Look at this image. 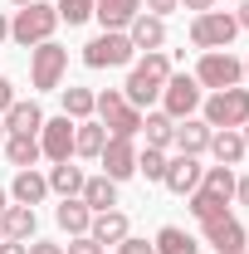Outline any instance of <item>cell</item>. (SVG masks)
Wrapping results in <instances>:
<instances>
[{
  "instance_id": "6da1fadb",
  "label": "cell",
  "mask_w": 249,
  "mask_h": 254,
  "mask_svg": "<svg viewBox=\"0 0 249 254\" xmlns=\"http://www.w3.org/2000/svg\"><path fill=\"white\" fill-rule=\"evenodd\" d=\"M166 78H171V54L166 49H152L147 59L132 64V73H127V83H123V98L132 108H152L156 98H161V83Z\"/></svg>"
},
{
  "instance_id": "7a4b0ae2",
  "label": "cell",
  "mask_w": 249,
  "mask_h": 254,
  "mask_svg": "<svg viewBox=\"0 0 249 254\" xmlns=\"http://www.w3.org/2000/svg\"><path fill=\"white\" fill-rule=\"evenodd\" d=\"M54 30H59V10H54V5H44V0L20 5V10H15V20H10V39H15L20 49H34V44L54 39Z\"/></svg>"
},
{
  "instance_id": "3957f363",
  "label": "cell",
  "mask_w": 249,
  "mask_h": 254,
  "mask_svg": "<svg viewBox=\"0 0 249 254\" xmlns=\"http://www.w3.org/2000/svg\"><path fill=\"white\" fill-rule=\"evenodd\" d=\"M93 113H98V123L108 127V137H137V132H142V108H132L118 88L98 93L93 98Z\"/></svg>"
},
{
  "instance_id": "277c9868",
  "label": "cell",
  "mask_w": 249,
  "mask_h": 254,
  "mask_svg": "<svg viewBox=\"0 0 249 254\" xmlns=\"http://www.w3.org/2000/svg\"><path fill=\"white\" fill-rule=\"evenodd\" d=\"M63 73H68V49L54 44V39H44V44H34L30 49V83L39 93H54L63 83Z\"/></svg>"
},
{
  "instance_id": "5b68a950",
  "label": "cell",
  "mask_w": 249,
  "mask_h": 254,
  "mask_svg": "<svg viewBox=\"0 0 249 254\" xmlns=\"http://www.w3.org/2000/svg\"><path fill=\"white\" fill-rule=\"evenodd\" d=\"M132 59H137V49H132L127 30H103L98 39L83 44V64H88V68H123V64H132Z\"/></svg>"
},
{
  "instance_id": "8992f818",
  "label": "cell",
  "mask_w": 249,
  "mask_h": 254,
  "mask_svg": "<svg viewBox=\"0 0 249 254\" xmlns=\"http://www.w3.org/2000/svg\"><path fill=\"white\" fill-rule=\"evenodd\" d=\"M240 34V25H235V15L230 10H205V15H195L190 20V44L195 49H230V39Z\"/></svg>"
},
{
  "instance_id": "52a82bcc",
  "label": "cell",
  "mask_w": 249,
  "mask_h": 254,
  "mask_svg": "<svg viewBox=\"0 0 249 254\" xmlns=\"http://www.w3.org/2000/svg\"><path fill=\"white\" fill-rule=\"evenodd\" d=\"M245 78V59H235L230 49H210V54H200V64H195V83L200 88H235Z\"/></svg>"
},
{
  "instance_id": "ba28073f",
  "label": "cell",
  "mask_w": 249,
  "mask_h": 254,
  "mask_svg": "<svg viewBox=\"0 0 249 254\" xmlns=\"http://www.w3.org/2000/svg\"><path fill=\"white\" fill-rule=\"evenodd\" d=\"M205 123L210 127H245L249 123V88H220V93H210L205 103Z\"/></svg>"
},
{
  "instance_id": "9c48e42d",
  "label": "cell",
  "mask_w": 249,
  "mask_h": 254,
  "mask_svg": "<svg viewBox=\"0 0 249 254\" xmlns=\"http://www.w3.org/2000/svg\"><path fill=\"white\" fill-rule=\"evenodd\" d=\"M195 108H200V83H195V73H171V78L161 83V113L181 123Z\"/></svg>"
},
{
  "instance_id": "30bf717a",
  "label": "cell",
  "mask_w": 249,
  "mask_h": 254,
  "mask_svg": "<svg viewBox=\"0 0 249 254\" xmlns=\"http://www.w3.org/2000/svg\"><path fill=\"white\" fill-rule=\"evenodd\" d=\"M98 161H103V176H108V181L137 176V147H132V137H108L103 152H98Z\"/></svg>"
},
{
  "instance_id": "8fae6325",
  "label": "cell",
  "mask_w": 249,
  "mask_h": 254,
  "mask_svg": "<svg viewBox=\"0 0 249 254\" xmlns=\"http://www.w3.org/2000/svg\"><path fill=\"white\" fill-rule=\"evenodd\" d=\"M200 235H205V245L215 254H245V225L235 220V215H215V220H205L200 225Z\"/></svg>"
},
{
  "instance_id": "7c38bea8",
  "label": "cell",
  "mask_w": 249,
  "mask_h": 254,
  "mask_svg": "<svg viewBox=\"0 0 249 254\" xmlns=\"http://www.w3.org/2000/svg\"><path fill=\"white\" fill-rule=\"evenodd\" d=\"M73 127H78V123L63 118V113L49 118V123L39 127V152H44L49 161H68V157H73Z\"/></svg>"
},
{
  "instance_id": "4fadbf2b",
  "label": "cell",
  "mask_w": 249,
  "mask_h": 254,
  "mask_svg": "<svg viewBox=\"0 0 249 254\" xmlns=\"http://www.w3.org/2000/svg\"><path fill=\"white\" fill-rule=\"evenodd\" d=\"M200 176H205L200 157H166V176H161V186L176 190V195H190V190L200 186Z\"/></svg>"
},
{
  "instance_id": "5bb4252c",
  "label": "cell",
  "mask_w": 249,
  "mask_h": 254,
  "mask_svg": "<svg viewBox=\"0 0 249 254\" xmlns=\"http://www.w3.org/2000/svg\"><path fill=\"white\" fill-rule=\"evenodd\" d=\"M0 118H5V132H10V137H39V127H44V113H39V103H34V98H30V103H25V98H15Z\"/></svg>"
},
{
  "instance_id": "9a60e30c",
  "label": "cell",
  "mask_w": 249,
  "mask_h": 254,
  "mask_svg": "<svg viewBox=\"0 0 249 254\" xmlns=\"http://www.w3.org/2000/svg\"><path fill=\"white\" fill-rule=\"evenodd\" d=\"M210 132H215V127L205 123V118H200V123H195V118H181L176 132H171V147H176L181 157H200V152L210 147Z\"/></svg>"
},
{
  "instance_id": "2e32d148",
  "label": "cell",
  "mask_w": 249,
  "mask_h": 254,
  "mask_svg": "<svg viewBox=\"0 0 249 254\" xmlns=\"http://www.w3.org/2000/svg\"><path fill=\"white\" fill-rule=\"evenodd\" d=\"M34 230H39L34 205H5V210H0V240H20V245H30Z\"/></svg>"
},
{
  "instance_id": "e0dca14e",
  "label": "cell",
  "mask_w": 249,
  "mask_h": 254,
  "mask_svg": "<svg viewBox=\"0 0 249 254\" xmlns=\"http://www.w3.org/2000/svg\"><path fill=\"white\" fill-rule=\"evenodd\" d=\"M127 39H132V49H137V54H152V49L166 44V20H156V15L142 10V15L127 25Z\"/></svg>"
},
{
  "instance_id": "ac0fdd59",
  "label": "cell",
  "mask_w": 249,
  "mask_h": 254,
  "mask_svg": "<svg viewBox=\"0 0 249 254\" xmlns=\"http://www.w3.org/2000/svg\"><path fill=\"white\" fill-rule=\"evenodd\" d=\"M210 157H215V166H240L245 161V137H240V127H215L210 132V147H205Z\"/></svg>"
},
{
  "instance_id": "d6986e66",
  "label": "cell",
  "mask_w": 249,
  "mask_h": 254,
  "mask_svg": "<svg viewBox=\"0 0 249 254\" xmlns=\"http://www.w3.org/2000/svg\"><path fill=\"white\" fill-rule=\"evenodd\" d=\"M142 15V0H93V20L103 30H127Z\"/></svg>"
},
{
  "instance_id": "ffe728a7",
  "label": "cell",
  "mask_w": 249,
  "mask_h": 254,
  "mask_svg": "<svg viewBox=\"0 0 249 254\" xmlns=\"http://www.w3.org/2000/svg\"><path fill=\"white\" fill-rule=\"evenodd\" d=\"M88 235H93L98 245L108 250V245H123L127 235H132V220H127L123 210H98V215H93V225H88Z\"/></svg>"
},
{
  "instance_id": "44dd1931",
  "label": "cell",
  "mask_w": 249,
  "mask_h": 254,
  "mask_svg": "<svg viewBox=\"0 0 249 254\" xmlns=\"http://www.w3.org/2000/svg\"><path fill=\"white\" fill-rule=\"evenodd\" d=\"M54 220H59V230H63V235H88V225H93V210H88L78 195H68V200H59Z\"/></svg>"
},
{
  "instance_id": "7402d4cb",
  "label": "cell",
  "mask_w": 249,
  "mask_h": 254,
  "mask_svg": "<svg viewBox=\"0 0 249 254\" xmlns=\"http://www.w3.org/2000/svg\"><path fill=\"white\" fill-rule=\"evenodd\" d=\"M78 200H83L93 215H98V210H113V205H118V181H108V176H88L83 190H78Z\"/></svg>"
},
{
  "instance_id": "603a6c76",
  "label": "cell",
  "mask_w": 249,
  "mask_h": 254,
  "mask_svg": "<svg viewBox=\"0 0 249 254\" xmlns=\"http://www.w3.org/2000/svg\"><path fill=\"white\" fill-rule=\"evenodd\" d=\"M195 220L205 225V220H215V215H230V195H220V190H205V186H195L190 190V205H186Z\"/></svg>"
},
{
  "instance_id": "cb8c5ba5",
  "label": "cell",
  "mask_w": 249,
  "mask_h": 254,
  "mask_svg": "<svg viewBox=\"0 0 249 254\" xmlns=\"http://www.w3.org/2000/svg\"><path fill=\"white\" fill-rule=\"evenodd\" d=\"M44 181H49V190H54L59 200H68V195H78V190H83V181H88V176H83L78 166H68V161H54Z\"/></svg>"
},
{
  "instance_id": "d4e9b609",
  "label": "cell",
  "mask_w": 249,
  "mask_h": 254,
  "mask_svg": "<svg viewBox=\"0 0 249 254\" xmlns=\"http://www.w3.org/2000/svg\"><path fill=\"white\" fill-rule=\"evenodd\" d=\"M44 195H49V181H44L34 166H30V171H20L15 186H10V200H15V205H39Z\"/></svg>"
},
{
  "instance_id": "484cf974",
  "label": "cell",
  "mask_w": 249,
  "mask_h": 254,
  "mask_svg": "<svg viewBox=\"0 0 249 254\" xmlns=\"http://www.w3.org/2000/svg\"><path fill=\"white\" fill-rule=\"evenodd\" d=\"M156 254H200V240L186 235L181 225H161L156 230Z\"/></svg>"
},
{
  "instance_id": "4316f807",
  "label": "cell",
  "mask_w": 249,
  "mask_h": 254,
  "mask_svg": "<svg viewBox=\"0 0 249 254\" xmlns=\"http://www.w3.org/2000/svg\"><path fill=\"white\" fill-rule=\"evenodd\" d=\"M103 142H108V127H103V123H93V118L73 127V157H93V161H98Z\"/></svg>"
},
{
  "instance_id": "83f0119b",
  "label": "cell",
  "mask_w": 249,
  "mask_h": 254,
  "mask_svg": "<svg viewBox=\"0 0 249 254\" xmlns=\"http://www.w3.org/2000/svg\"><path fill=\"white\" fill-rule=\"evenodd\" d=\"M5 157H10V166L30 171L34 161L44 157V152H39V137H5Z\"/></svg>"
},
{
  "instance_id": "f1b7e54d",
  "label": "cell",
  "mask_w": 249,
  "mask_h": 254,
  "mask_svg": "<svg viewBox=\"0 0 249 254\" xmlns=\"http://www.w3.org/2000/svg\"><path fill=\"white\" fill-rule=\"evenodd\" d=\"M142 132H147V147H171V132H176V118L166 113H142Z\"/></svg>"
},
{
  "instance_id": "f546056e",
  "label": "cell",
  "mask_w": 249,
  "mask_h": 254,
  "mask_svg": "<svg viewBox=\"0 0 249 254\" xmlns=\"http://www.w3.org/2000/svg\"><path fill=\"white\" fill-rule=\"evenodd\" d=\"M93 98L88 88H63V118H73V123H88L93 118Z\"/></svg>"
},
{
  "instance_id": "4dcf8cb0",
  "label": "cell",
  "mask_w": 249,
  "mask_h": 254,
  "mask_svg": "<svg viewBox=\"0 0 249 254\" xmlns=\"http://www.w3.org/2000/svg\"><path fill=\"white\" fill-rule=\"evenodd\" d=\"M137 171H142L147 181H161V176H166V152H161V147H147V152H137Z\"/></svg>"
},
{
  "instance_id": "1f68e13d",
  "label": "cell",
  "mask_w": 249,
  "mask_h": 254,
  "mask_svg": "<svg viewBox=\"0 0 249 254\" xmlns=\"http://www.w3.org/2000/svg\"><path fill=\"white\" fill-rule=\"evenodd\" d=\"M54 10H59V20H68V25H83V20H93V0H59Z\"/></svg>"
},
{
  "instance_id": "d6a6232c",
  "label": "cell",
  "mask_w": 249,
  "mask_h": 254,
  "mask_svg": "<svg viewBox=\"0 0 249 254\" xmlns=\"http://www.w3.org/2000/svg\"><path fill=\"white\" fill-rule=\"evenodd\" d=\"M63 254H108V250H103V245H98L93 235H73V240H68V245H63Z\"/></svg>"
},
{
  "instance_id": "836d02e7",
  "label": "cell",
  "mask_w": 249,
  "mask_h": 254,
  "mask_svg": "<svg viewBox=\"0 0 249 254\" xmlns=\"http://www.w3.org/2000/svg\"><path fill=\"white\" fill-rule=\"evenodd\" d=\"M118 254H156V245H147V240H137V235H127L123 245H118Z\"/></svg>"
},
{
  "instance_id": "e575fe53",
  "label": "cell",
  "mask_w": 249,
  "mask_h": 254,
  "mask_svg": "<svg viewBox=\"0 0 249 254\" xmlns=\"http://www.w3.org/2000/svg\"><path fill=\"white\" fill-rule=\"evenodd\" d=\"M171 10H181V0H147V15H156V20H166Z\"/></svg>"
},
{
  "instance_id": "d590c367",
  "label": "cell",
  "mask_w": 249,
  "mask_h": 254,
  "mask_svg": "<svg viewBox=\"0 0 249 254\" xmlns=\"http://www.w3.org/2000/svg\"><path fill=\"white\" fill-rule=\"evenodd\" d=\"M10 103H15V83H10V78H5V73H0V113H5V108H10Z\"/></svg>"
},
{
  "instance_id": "8d00e7d4",
  "label": "cell",
  "mask_w": 249,
  "mask_h": 254,
  "mask_svg": "<svg viewBox=\"0 0 249 254\" xmlns=\"http://www.w3.org/2000/svg\"><path fill=\"white\" fill-rule=\"evenodd\" d=\"M30 254H63V245H49V240H30Z\"/></svg>"
},
{
  "instance_id": "74e56055",
  "label": "cell",
  "mask_w": 249,
  "mask_h": 254,
  "mask_svg": "<svg viewBox=\"0 0 249 254\" xmlns=\"http://www.w3.org/2000/svg\"><path fill=\"white\" fill-rule=\"evenodd\" d=\"M235 200L249 210V176H240V181H235Z\"/></svg>"
},
{
  "instance_id": "f35d334b",
  "label": "cell",
  "mask_w": 249,
  "mask_h": 254,
  "mask_svg": "<svg viewBox=\"0 0 249 254\" xmlns=\"http://www.w3.org/2000/svg\"><path fill=\"white\" fill-rule=\"evenodd\" d=\"M181 10H195V15H205V10H215V0H181Z\"/></svg>"
},
{
  "instance_id": "ab89813d",
  "label": "cell",
  "mask_w": 249,
  "mask_h": 254,
  "mask_svg": "<svg viewBox=\"0 0 249 254\" xmlns=\"http://www.w3.org/2000/svg\"><path fill=\"white\" fill-rule=\"evenodd\" d=\"M0 254H30V245H20V240H0Z\"/></svg>"
},
{
  "instance_id": "60d3db41",
  "label": "cell",
  "mask_w": 249,
  "mask_h": 254,
  "mask_svg": "<svg viewBox=\"0 0 249 254\" xmlns=\"http://www.w3.org/2000/svg\"><path fill=\"white\" fill-rule=\"evenodd\" d=\"M235 25H240V30H249V0H240V10H235Z\"/></svg>"
},
{
  "instance_id": "b9f144b4",
  "label": "cell",
  "mask_w": 249,
  "mask_h": 254,
  "mask_svg": "<svg viewBox=\"0 0 249 254\" xmlns=\"http://www.w3.org/2000/svg\"><path fill=\"white\" fill-rule=\"evenodd\" d=\"M0 39H10V20H5V10H0Z\"/></svg>"
},
{
  "instance_id": "7bdbcfd3",
  "label": "cell",
  "mask_w": 249,
  "mask_h": 254,
  "mask_svg": "<svg viewBox=\"0 0 249 254\" xmlns=\"http://www.w3.org/2000/svg\"><path fill=\"white\" fill-rule=\"evenodd\" d=\"M5 205H10V190H5V186H0V210H5Z\"/></svg>"
},
{
  "instance_id": "ee69618b",
  "label": "cell",
  "mask_w": 249,
  "mask_h": 254,
  "mask_svg": "<svg viewBox=\"0 0 249 254\" xmlns=\"http://www.w3.org/2000/svg\"><path fill=\"white\" fill-rule=\"evenodd\" d=\"M5 137H10V132H5V118H0V147H5Z\"/></svg>"
},
{
  "instance_id": "f6af8a7d",
  "label": "cell",
  "mask_w": 249,
  "mask_h": 254,
  "mask_svg": "<svg viewBox=\"0 0 249 254\" xmlns=\"http://www.w3.org/2000/svg\"><path fill=\"white\" fill-rule=\"evenodd\" d=\"M240 137H245V147H249V123H245V127H240Z\"/></svg>"
},
{
  "instance_id": "bcb514c9",
  "label": "cell",
  "mask_w": 249,
  "mask_h": 254,
  "mask_svg": "<svg viewBox=\"0 0 249 254\" xmlns=\"http://www.w3.org/2000/svg\"><path fill=\"white\" fill-rule=\"evenodd\" d=\"M15 5H34V0H15Z\"/></svg>"
},
{
  "instance_id": "7dc6e473",
  "label": "cell",
  "mask_w": 249,
  "mask_h": 254,
  "mask_svg": "<svg viewBox=\"0 0 249 254\" xmlns=\"http://www.w3.org/2000/svg\"><path fill=\"white\" fill-rule=\"evenodd\" d=\"M245 78H249V59H245Z\"/></svg>"
},
{
  "instance_id": "c3c4849f",
  "label": "cell",
  "mask_w": 249,
  "mask_h": 254,
  "mask_svg": "<svg viewBox=\"0 0 249 254\" xmlns=\"http://www.w3.org/2000/svg\"><path fill=\"white\" fill-rule=\"evenodd\" d=\"M245 254H249V240H245Z\"/></svg>"
}]
</instances>
